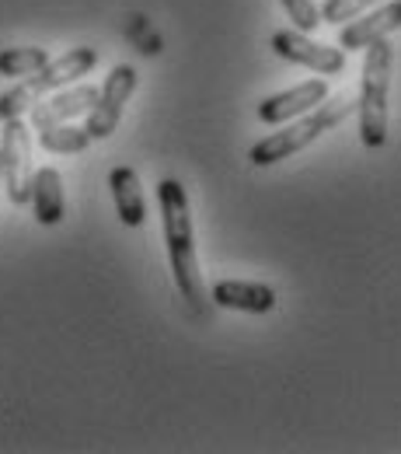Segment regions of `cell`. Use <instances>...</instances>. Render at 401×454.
I'll return each mask as SVG.
<instances>
[{"label": "cell", "mask_w": 401, "mask_h": 454, "mask_svg": "<svg viewBox=\"0 0 401 454\" xmlns=\"http://www.w3.org/2000/svg\"><path fill=\"white\" fill-rule=\"evenodd\" d=\"M32 210H35V221L42 227H57L66 217V200H63V178L57 168H39L32 175Z\"/></svg>", "instance_id": "13"}, {"label": "cell", "mask_w": 401, "mask_h": 454, "mask_svg": "<svg viewBox=\"0 0 401 454\" xmlns=\"http://www.w3.org/2000/svg\"><path fill=\"white\" fill-rule=\"evenodd\" d=\"M95 98H98L95 84H73V88L66 84L53 98H39L32 106V126L46 129V126H57V122H70L77 115H88V109L95 106Z\"/></svg>", "instance_id": "9"}, {"label": "cell", "mask_w": 401, "mask_h": 454, "mask_svg": "<svg viewBox=\"0 0 401 454\" xmlns=\"http://www.w3.org/2000/svg\"><path fill=\"white\" fill-rule=\"evenodd\" d=\"M349 113H356V98H352L349 91H343V95H328L318 109L297 115V119L283 122V129L262 137V140L251 147L248 161L258 165V168L280 165V161H287V158H293V154H300L304 147H311V144H314L318 137H325L328 129H335Z\"/></svg>", "instance_id": "2"}, {"label": "cell", "mask_w": 401, "mask_h": 454, "mask_svg": "<svg viewBox=\"0 0 401 454\" xmlns=\"http://www.w3.org/2000/svg\"><path fill=\"white\" fill-rule=\"evenodd\" d=\"M133 91H136V70H133L129 63L112 67L109 77H105V84L98 88L95 106L88 109L84 129L91 133V140H105V137H112L115 126H119V119H122L126 102L133 98Z\"/></svg>", "instance_id": "5"}, {"label": "cell", "mask_w": 401, "mask_h": 454, "mask_svg": "<svg viewBox=\"0 0 401 454\" xmlns=\"http://www.w3.org/2000/svg\"><path fill=\"white\" fill-rule=\"evenodd\" d=\"M95 67H98V50H91V46H77V50H66L63 57L50 59L39 74H32V84L39 88V95L59 91V88H66V84L88 77Z\"/></svg>", "instance_id": "11"}, {"label": "cell", "mask_w": 401, "mask_h": 454, "mask_svg": "<svg viewBox=\"0 0 401 454\" xmlns=\"http://www.w3.org/2000/svg\"><path fill=\"white\" fill-rule=\"evenodd\" d=\"M50 59L53 57H50L46 50H39V46L0 50V74H4V77H32V74H39Z\"/></svg>", "instance_id": "15"}, {"label": "cell", "mask_w": 401, "mask_h": 454, "mask_svg": "<svg viewBox=\"0 0 401 454\" xmlns=\"http://www.w3.org/2000/svg\"><path fill=\"white\" fill-rule=\"evenodd\" d=\"M158 207H161V224H165V245H168V262H172L174 286L181 301H189L192 311L206 308V286L196 259V231L189 214V196L178 178H161L158 185Z\"/></svg>", "instance_id": "1"}, {"label": "cell", "mask_w": 401, "mask_h": 454, "mask_svg": "<svg viewBox=\"0 0 401 454\" xmlns=\"http://www.w3.org/2000/svg\"><path fill=\"white\" fill-rule=\"evenodd\" d=\"M325 98H328V84H325V77H311V81H304V84H297V88H289V91H280V95L262 98L258 119H262L266 126H283V122L297 119V115L318 109Z\"/></svg>", "instance_id": "8"}, {"label": "cell", "mask_w": 401, "mask_h": 454, "mask_svg": "<svg viewBox=\"0 0 401 454\" xmlns=\"http://www.w3.org/2000/svg\"><path fill=\"white\" fill-rule=\"evenodd\" d=\"M39 144L50 154H81V151H88L91 133L84 126H73V122H57V126L39 129Z\"/></svg>", "instance_id": "14"}, {"label": "cell", "mask_w": 401, "mask_h": 454, "mask_svg": "<svg viewBox=\"0 0 401 454\" xmlns=\"http://www.w3.org/2000/svg\"><path fill=\"white\" fill-rule=\"evenodd\" d=\"M273 53L276 57L289 59V63H300L321 77H339L345 70V50L335 46H325V43H314L307 32H297V28H283L273 35Z\"/></svg>", "instance_id": "6"}, {"label": "cell", "mask_w": 401, "mask_h": 454, "mask_svg": "<svg viewBox=\"0 0 401 454\" xmlns=\"http://www.w3.org/2000/svg\"><path fill=\"white\" fill-rule=\"evenodd\" d=\"M377 0H325L321 4V21L328 25H345L352 18H359L363 11H370Z\"/></svg>", "instance_id": "17"}, {"label": "cell", "mask_w": 401, "mask_h": 454, "mask_svg": "<svg viewBox=\"0 0 401 454\" xmlns=\"http://www.w3.org/2000/svg\"><path fill=\"white\" fill-rule=\"evenodd\" d=\"M398 28H401V0L377 4V7L363 11L359 18L345 21L343 32H339V50H345V53H359V50H366L370 43L388 39V35L398 32Z\"/></svg>", "instance_id": "7"}, {"label": "cell", "mask_w": 401, "mask_h": 454, "mask_svg": "<svg viewBox=\"0 0 401 454\" xmlns=\"http://www.w3.org/2000/svg\"><path fill=\"white\" fill-rule=\"evenodd\" d=\"M32 133L21 119H7L0 140V182L14 207L32 200Z\"/></svg>", "instance_id": "4"}, {"label": "cell", "mask_w": 401, "mask_h": 454, "mask_svg": "<svg viewBox=\"0 0 401 454\" xmlns=\"http://www.w3.org/2000/svg\"><path fill=\"white\" fill-rule=\"evenodd\" d=\"M39 98H42V95H39V88L32 84V77L21 81V84H14L11 91L0 95V119H4V122H7V119H21L25 113H32V106H35Z\"/></svg>", "instance_id": "16"}, {"label": "cell", "mask_w": 401, "mask_h": 454, "mask_svg": "<svg viewBox=\"0 0 401 454\" xmlns=\"http://www.w3.org/2000/svg\"><path fill=\"white\" fill-rule=\"evenodd\" d=\"M210 301L227 311H248V315H269L276 308V290L258 280H220L210 290Z\"/></svg>", "instance_id": "10"}, {"label": "cell", "mask_w": 401, "mask_h": 454, "mask_svg": "<svg viewBox=\"0 0 401 454\" xmlns=\"http://www.w3.org/2000/svg\"><path fill=\"white\" fill-rule=\"evenodd\" d=\"M363 81H359V140L370 151H381L388 144V95H391V63L395 46L388 39H377L363 50Z\"/></svg>", "instance_id": "3"}, {"label": "cell", "mask_w": 401, "mask_h": 454, "mask_svg": "<svg viewBox=\"0 0 401 454\" xmlns=\"http://www.w3.org/2000/svg\"><path fill=\"white\" fill-rule=\"evenodd\" d=\"M283 7H287L289 21H293V28L297 32H314V28H321V7L314 4V0H280Z\"/></svg>", "instance_id": "18"}, {"label": "cell", "mask_w": 401, "mask_h": 454, "mask_svg": "<svg viewBox=\"0 0 401 454\" xmlns=\"http://www.w3.org/2000/svg\"><path fill=\"white\" fill-rule=\"evenodd\" d=\"M109 189H112L115 200V214L126 227H140L147 221V200H143V189H140V175L129 165H119L109 175Z\"/></svg>", "instance_id": "12"}]
</instances>
